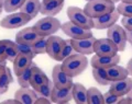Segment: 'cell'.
Returning a JSON list of instances; mask_svg holds the SVG:
<instances>
[{
    "label": "cell",
    "instance_id": "cell-1",
    "mask_svg": "<svg viewBox=\"0 0 132 104\" xmlns=\"http://www.w3.org/2000/svg\"><path fill=\"white\" fill-rule=\"evenodd\" d=\"M88 66V59L86 55L79 53H74L73 55L67 57L62 61V68L71 77H77L85 71Z\"/></svg>",
    "mask_w": 132,
    "mask_h": 104
},
{
    "label": "cell",
    "instance_id": "cell-2",
    "mask_svg": "<svg viewBox=\"0 0 132 104\" xmlns=\"http://www.w3.org/2000/svg\"><path fill=\"white\" fill-rule=\"evenodd\" d=\"M116 9L114 2L110 0H90L84 7V11L92 19L98 18Z\"/></svg>",
    "mask_w": 132,
    "mask_h": 104
},
{
    "label": "cell",
    "instance_id": "cell-3",
    "mask_svg": "<svg viewBox=\"0 0 132 104\" xmlns=\"http://www.w3.org/2000/svg\"><path fill=\"white\" fill-rule=\"evenodd\" d=\"M61 26H62V23L60 22L59 19L54 18V16H46V15H44L43 19H40L33 25L35 31L44 37L54 35L61 29Z\"/></svg>",
    "mask_w": 132,
    "mask_h": 104
},
{
    "label": "cell",
    "instance_id": "cell-4",
    "mask_svg": "<svg viewBox=\"0 0 132 104\" xmlns=\"http://www.w3.org/2000/svg\"><path fill=\"white\" fill-rule=\"evenodd\" d=\"M67 16L69 21H72L77 25L81 27L92 30L94 29V21L90 16L84 11V9H80L78 7H68L67 9Z\"/></svg>",
    "mask_w": 132,
    "mask_h": 104
},
{
    "label": "cell",
    "instance_id": "cell-5",
    "mask_svg": "<svg viewBox=\"0 0 132 104\" xmlns=\"http://www.w3.org/2000/svg\"><path fill=\"white\" fill-rule=\"evenodd\" d=\"M32 20L30 15L23 12H12L11 14L5 16L1 21H0V26L3 29H8V30H12V29H18L24 26L27 23H29Z\"/></svg>",
    "mask_w": 132,
    "mask_h": 104
},
{
    "label": "cell",
    "instance_id": "cell-6",
    "mask_svg": "<svg viewBox=\"0 0 132 104\" xmlns=\"http://www.w3.org/2000/svg\"><path fill=\"white\" fill-rule=\"evenodd\" d=\"M107 37L113 42V44L117 46L119 52H123L127 47V34L126 29L122 27L119 24H113L112 26L107 29Z\"/></svg>",
    "mask_w": 132,
    "mask_h": 104
},
{
    "label": "cell",
    "instance_id": "cell-7",
    "mask_svg": "<svg viewBox=\"0 0 132 104\" xmlns=\"http://www.w3.org/2000/svg\"><path fill=\"white\" fill-rule=\"evenodd\" d=\"M61 29L72 40H79V39H85V37L94 36L92 33V30L81 27L79 25H77V24H75L74 22H72V21H67V22L63 23Z\"/></svg>",
    "mask_w": 132,
    "mask_h": 104
},
{
    "label": "cell",
    "instance_id": "cell-8",
    "mask_svg": "<svg viewBox=\"0 0 132 104\" xmlns=\"http://www.w3.org/2000/svg\"><path fill=\"white\" fill-rule=\"evenodd\" d=\"M52 80L56 88H72L74 82L73 77L62 68V65H56L52 70Z\"/></svg>",
    "mask_w": 132,
    "mask_h": 104
},
{
    "label": "cell",
    "instance_id": "cell-9",
    "mask_svg": "<svg viewBox=\"0 0 132 104\" xmlns=\"http://www.w3.org/2000/svg\"><path fill=\"white\" fill-rule=\"evenodd\" d=\"M118 52L119 51L117 46L108 37H106V39H99L95 41L94 54H96L98 56H113L116 54H118Z\"/></svg>",
    "mask_w": 132,
    "mask_h": 104
},
{
    "label": "cell",
    "instance_id": "cell-10",
    "mask_svg": "<svg viewBox=\"0 0 132 104\" xmlns=\"http://www.w3.org/2000/svg\"><path fill=\"white\" fill-rule=\"evenodd\" d=\"M120 19V13L118 12L117 9H114L113 11L106 13L101 16L93 19L94 21V29L96 30H106L109 29L110 26H112L113 24L118 22V20Z\"/></svg>",
    "mask_w": 132,
    "mask_h": 104
},
{
    "label": "cell",
    "instance_id": "cell-11",
    "mask_svg": "<svg viewBox=\"0 0 132 104\" xmlns=\"http://www.w3.org/2000/svg\"><path fill=\"white\" fill-rule=\"evenodd\" d=\"M42 35H40L35 29L33 26L24 27L21 31H19L15 35V43H21V44H28L33 45L35 42H38L40 39H42Z\"/></svg>",
    "mask_w": 132,
    "mask_h": 104
},
{
    "label": "cell",
    "instance_id": "cell-12",
    "mask_svg": "<svg viewBox=\"0 0 132 104\" xmlns=\"http://www.w3.org/2000/svg\"><path fill=\"white\" fill-rule=\"evenodd\" d=\"M120 61V56L116 54L113 56H98L95 55L90 59V65L93 68H104L108 69L111 66L118 65Z\"/></svg>",
    "mask_w": 132,
    "mask_h": 104
},
{
    "label": "cell",
    "instance_id": "cell-13",
    "mask_svg": "<svg viewBox=\"0 0 132 104\" xmlns=\"http://www.w3.org/2000/svg\"><path fill=\"white\" fill-rule=\"evenodd\" d=\"M65 40L60 36L51 35L47 37V46H46V54L54 60H57L59 55L64 46Z\"/></svg>",
    "mask_w": 132,
    "mask_h": 104
},
{
    "label": "cell",
    "instance_id": "cell-14",
    "mask_svg": "<svg viewBox=\"0 0 132 104\" xmlns=\"http://www.w3.org/2000/svg\"><path fill=\"white\" fill-rule=\"evenodd\" d=\"M96 40L97 39L92 36V37H85V39L72 40V41L76 53L82 54V55H90V54H94V44Z\"/></svg>",
    "mask_w": 132,
    "mask_h": 104
},
{
    "label": "cell",
    "instance_id": "cell-15",
    "mask_svg": "<svg viewBox=\"0 0 132 104\" xmlns=\"http://www.w3.org/2000/svg\"><path fill=\"white\" fill-rule=\"evenodd\" d=\"M73 99V87L72 88H56L54 87L51 95L52 103L66 104Z\"/></svg>",
    "mask_w": 132,
    "mask_h": 104
},
{
    "label": "cell",
    "instance_id": "cell-16",
    "mask_svg": "<svg viewBox=\"0 0 132 104\" xmlns=\"http://www.w3.org/2000/svg\"><path fill=\"white\" fill-rule=\"evenodd\" d=\"M132 89V78L127 77L122 80L118 81H112L110 83V91L114 94H117L118 97H125L130 92Z\"/></svg>",
    "mask_w": 132,
    "mask_h": 104
},
{
    "label": "cell",
    "instance_id": "cell-17",
    "mask_svg": "<svg viewBox=\"0 0 132 104\" xmlns=\"http://www.w3.org/2000/svg\"><path fill=\"white\" fill-rule=\"evenodd\" d=\"M64 7V1H46L43 0L41 2L40 13L46 16H55L62 11Z\"/></svg>",
    "mask_w": 132,
    "mask_h": 104
},
{
    "label": "cell",
    "instance_id": "cell-18",
    "mask_svg": "<svg viewBox=\"0 0 132 104\" xmlns=\"http://www.w3.org/2000/svg\"><path fill=\"white\" fill-rule=\"evenodd\" d=\"M38 97V93L33 88H21L16 90L14 93V98L20 102V104H34Z\"/></svg>",
    "mask_w": 132,
    "mask_h": 104
},
{
    "label": "cell",
    "instance_id": "cell-19",
    "mask_svg": "<svg viewBox=\"0 0 132 104\" xmlns=\"http://www.w3.org/2000/svg\"><path fill=\"white\" fill-rule=\"evenodd\" d=\"M32 59H33V58L29 57L27 55L19 54L18 57H16L14 59V61L12 62V64H13V71H14L16 77H18L20 73H22L24 70H26L27 68H29L33 64Z\"/></svg>",
    "mask_w": 132,
    "mask_h": 104
},
{
    "label": "cell",
    "instance_id": "cell-20",
    "mask_svg": "<svg viewBox=\"0 0 132 104\" xmlns=\"http://www.w3.org/2000/svg\"><path fill=\"white\" fill-rule=\"evenodd\" d=\"M41 2L42 1H40V0H26L22 7L20 8V11L23 12V13H27L32 19H34L40 13Z\"/></svg>",
    "mask_w": 132,
    "mask_h": 104
},
{
    "label": "cell",
    "instance_id": "cell-21",
    "mask_svg": "<svg viewBox=\"0 0 132 104\" xmlns=\"http://www.w3.org/2000/svg\"><path fill=\"white\" fill-rule=\"evenodd\" d=\"M48 81L47 76L44 73V71L42 69H40L38 66L33 65V69H32V74H31V87L33 89L39 88L40 86L44 84L45 82Z\"/></svg>",
    "mask_w": 132,
    "mask_h": 104
},
{
    "label": "cell",
    "instance_id": "cell-22",
    "mask_svg": "<svg viewBox=\"0 0 132 104\" xmlns=\"http://www.w3.org/2000/svg\"><path fill=\"white\" fill-rule=\"evenodd\" d=\"M107 70V73H108V77L110 79V81H118V80H122V79L127 78L129 76V72H128L127 68H123L119 65H114L111 66Z\"/></svg>",
    "mask_w": 132,
    "mask_h": 104
},
{
    "label": "cell",
    "instance_id": "cell-23",
    "mask_svg": "<svg viewBox=\"0 0 132 104\" xmlns=\"http://www.w3.org/2000/svg\"><path fill=\"white\" fill-rule=\"evenodd\" d=\"M73 100L77 104H87V89L81 83L73 84Z\"/></svg>",
    "mask_w": 132,
    "mask_h": 104
},
{
    "label": "cell",
    "instance_id": "cell-24",
    "mask_svg": "<svg viewBox=\"0 0 132 104\" xmlns=\"http://www.w3.org/2000/svg\"><path fill=\"white\" fill-rule=\"evenodd\" d=\"M87 104H105L104 94L95 87L87 90Z\"/></svg>",
    "mask_w": 132,
    "mask_h": 104
},
{
    "label": "cell",
    "instance_id": "cell-25",
    "mask_svg": "<svg viewBox=\"0 0 132 104\" xmlns=\"http://www.w3.org/2000/svg\"><path fill=\"white\" fill-rule=\"evenodd\" d=\"M93 77L95 81L100 86H108L111 83L107 70L104 68H93Z\"/></svg>",
    "mask_w": 132,
    "mask_h": 104
},
{
    "label": "cell",
    "instance_id": "cell-26",
    "mask_svg": "<svg viewBox=\"0 0 132 104\" xmlns=\"http://www.w3.org/2000/svg\"><path fill=\"white\" fill-rule=\"evenodd\" d=\"M13 81V77H12V72L10 68L6 67L5 72L2 73V76L0 77V94L6 93L8 89H9V86Z\"/></svg>",
    "mask_w": 132,
    "mask_h": 104
},
{
    "label": "cell",
    "instance_id": "cell-27",
    "mask_svg": "<svg viewBox=\"0 0 132 104\" xmlns=\"http://www.w3.org/2000/svg\"><path fill=\"white\" fill-rule=\"evenodd\" d=\"M74 53H76L75 48H74V45H73V41L72 39H68V40H65V43H64V46L62 48V51L59 55V58H57V61H63L65 60L67 57H69L71 55H73Z\"/></svg>",
    "mask_w": 132,
    "mask_h": 104
},
{
    "label": "cell",
    "instance_id": "cell-28",
    "mask_svg": "<svg viewBox=\"0 0 132 104\" xmlns=\"http://www.w3.org/2000/svg\"><path fill=\"white\" fill-rule=\"evenodd\" d=\"M54 82H53V80H50L47 82H45L44 84L40 86L39 88L34 89L35 92L38 93L39 97H44V98H47L51 100V95H52V92H53V89H54Z\"/></svg>",
    "mask_w": 132,
    "mask_h": 104
},
{
    "label": "cell",
    "instance_id": "cell-29",
    "mask_svg": "<svg viewBox=\"0 0 132 104\" xmlns=\"http://www.w3.org/2000/svg\"><path fill=\"white\" fill-rule=\"evenodd\" d=\"M33 65L32 64L30 67L27 68L22 73H20L18 76V83L21 88H30L31 87V74H32V69H33Z\"/></svg>",
    "mask_w": 132,
    "mask_h": 104
},
{
    "label": "cell",
    "instance_id": "cell-30",
    "mask_svg": "<svg viewBox=\"0 0 132 104\" xmlns=\"http://www.w3.org/2000/svg\"><path fill=\"white\" fill-rule=\"evenodd\" d=\"M26 0H6L3 9L6 12H14L16 10H20V8L22 7Z\"/></svg>",
    "mask_w": 132,
    "mask_h": 104
},
{
    "label": "cell",
    "instance_id": "cell-31",
    "mask_svg": "<svg viewBox=\"0 0 132 104\" xmlns=\"http://www.w3.org/2000/svg\"><path fill=\"white\" fill-rule=\"evenodd\" d=\"M16 48H18L19 54H22V55H27L31 58H34L38 54L35 53L34 48H33L32 45H28V44H21V43H16Z\"/></svg>",
    "mask_w": 132,
    "mask_h": 104
},
{
    "label": "cell",
    "instance_id": "cell-32",
    "mask_svg": "<svg viewBox=\"0 0 132 104\" xmlns=\"http://www.w3.org/2000/svg\"><path fill=\"white\" fill-rule=\"evenodd\" d=\"M116 9L122 16H132V3L131 2H123L121 1L116 7Z\"/></svg>",
    "mask_w": 132,
    "mask_h": 104
},
{
    "label": "cell",
    "instance_id": "cell-33",
    "mask_svg": "<svg viewBox=\"0 0 132 104\" xmlns=\"http://www.w3.org/2000/svg\"><path fill=\"white\" fill-rule=\"evenodd\" d=\"M19 55V52H18V48H16V43L13 42L9 47L7 48V52H6V59L7 61H10V62H13L14 59Z\"/></svg>",
    "mask_w": 132,
    "mask_h": 104
},
{
    "label": "cell",
    "instance_id": "cell-34",
    "mask_svg": "<svg viewBox=\"0 0 132 104\" xmlns=\"http://www.w3.org/2000/svg\"><path fill=\"white\" fill-rule=\"evenodd\" d=\"M33 48H34L35 53L38 54H46V46H47V39L42 37L40 39L38 42H35L34 44L32 45Z\"/></svg>",
    "mask_w": 132,
    "mask_h": 104
},
{
    "label": "cell",
    "instance_id": "cell-35",
    "mask_svg": "<svg viewBox=\"0 0 132 104\" xmlns=\"http://www.w3.org/2000/svg\"><path fill=\"white\" fill-rule=\"evenodd\" d=\"M120 98L121 97H118L117 94L112 93L110 90L104 94V101L106 104H118V101Z\"/></svg>",
    "mask_w": 132,
    "mask_h": 104
},
{
    "label": "cell",
    "instance_id": "cell-36",
    "mask_svg": "<svg viewBox=\"0 0 132 104\" xmlns=\"http://www.w3.org/2000/svg\"><path fill=\"white\" fill-rule=\"evenodd\" d=\"M12 43H13V42L10 41V40H1V41H0V57L3 58V59H6L7 48L9 47Z\"/></svg>",
    "mask_w": 132,
    "mask_h": 104
},
{
    "label": "cell",
    "instance_id": "cell-37",
    "mask_svg": "<svg viewBox=\"0 0 132 104\" xmlns=\"http://www.w3.org/2000/svg\"><path fill=\"white\" fill-rule=\"evenodd\" d=\"M121 24L125 29H132V16H123L121 19Z\"/></svg>",
    "mask_w": 132,
    "mask_h": 104
},
{
    "label": "cell",
    "instance_id": "cell-38",
    "mask_svg": "<svg viewBox=\"0 0 132 104\" xmlns=\"http://www.w3.org/2000/svg\"><path fill=\"white\" fill-rule=\"evenodd\" d=\"M118 104H132V99L128 95H125V97H121L119 99Z\"/></svg>",
    "mask_w": 132,
    "mask_h": 104
},
{
    "label": "cell",
    "instance_id": "cell-39",
    "mask_svg": "<svg viewBox=\"0 0 132 104\" xmlns=\"http://www.w3.org/2000/svg\"><path fill=\"white\" fill-rule=\"evenodd\" d=\"M35 103L36 104H50L52 103V101L47 98H44V97H38V99L35 100Z\"/></svg>",
    "mask_w": 132,
    "mask_h": 104
},
{
    "label": "cell",
    "instance_id": "cell-40",
    "mask_svg": "<svg viewBox=\"0 0 132 104\" xmlns=\"http://www.w3.org/2000/svg\"><path fill=\"white\" fill-rule=\"evenodd\" d=\"M126 34H127L128 42L132 44V29H126Z\"/></svg>",
    "mask_w": 132,
    "mask_h": 104
},
{
    "label": "cell",
    "instance_id": "cell-41",
    "mask_svg": "<svg viewBox=\"0 0 132 104\" xmlns=\"http://www.w3.org/2000/svg\"><path fill=\"white\" fill-rule=\"evenodd\" d=\"M2 103H3V104H20V102H19L15 98H13V99H9V100H6V101H3Z\"/></svg>",
    "mask_w": 132,
    "mask_h": 104
},
{
    "label": "cell",
    "instance_id": "cell-42",
    "mask_svg": "<svg viewBox=\"0 0 132 104\" xmlns=\"http://www.w3.org/2000/svg\"><path fill=\"white\" fill-rule=\"evenodd\" d=\"M127 70H128V72H129L130 76H132V58L129 60V62H128V65H127Z\"/></svg>",
    "mask_w": 132,
    "mask_h": 104
},
{
    "label": "cell",
    "instance_id": "cell-43",
    "mask_svg": "<svg viewBox=\"0 0 132 104\" xmlns=\"http://www.w3.org/2000/svg\"><path fill=\"white\" fill-rule=\"evenodd\" d=\"M6 67H7V66H0V77H1V76H2V73L5 72Z\"/></svg>",
    "mask_w": 132,
    "mask_h": 104
},
{
    "label": "cell",
    "instance_id": "cell-44",
    "mask_svg": "<svg viewBox=\"0 0 132 104\" xmlns=\"http://www.w3.org/2000/svg\"><path fill=\"white\" fill-rule=\"evenodd\" d=\"M7 65V60L0 57V66H6Z\"/></svg>",
    "mask_w": 132,
    "mask_h": 104
},
{
    "label": "cell",
    "instance_id": "cell-45",
    "mask_svg": "<svg viewBox=\"0 0 132 104\" xmlns=\"http://www.w3.org/2000/svg\"><path fill=\"white\" fill-rule=\"evenodd\" d=\"M5 1L6 0H0V9H2L3 6H5Z\"/></svg>",
    "mask_w": 132,
    "mask_h": 104
},
{
    "label": "cell",
    "instance_id": "cell-46",
    "mask_svg": "<svg viewBox=\"0 0 132 104\" xmlns=\"http://www.w3.org/2000/svg\"><path fill=\"white\" fill-rule=\"evenodd\" d=\"M127 95H128V97H130V98H131V99H132V89H131V90H130V92H129V93H128V94H127Z\"/></svg>",
    "mask_w": 132,
    "mask_h": 104
},
{
    "label": "cell",
    "instance_id": "cell-47",
    "mask_svg": "<svg viewBox=\"0 0 132 104\" xmlns=\"http://www.w3.org/2000/svg\"><path fill=\"white\" fill-rule=\"evenodd\" d=\"M121 1H123V2H131L132 3V0H121Z\"/></svg>",
    "mask_w": 132,
    "mask_h": 104
},
{
    "label": "cell",
    "instance_id": "cell-48",
    "mask_svg": "<svg viewBox=\"0 0 132 104\" xmlns=\"http://www.w3.org/2000/svg\"><path fill=\"white\" fill-rule=\"evenodd\" d=\"M46 1H65V0H46Z\"/></svg>",
    "mask_w": 132,
    "mask_h": 104
},
{
    "label": "cell",
    "instance_id": "cell-49",
    "mask_svg": "<svg viewBox=\"0 0 132 104\" xmlns=\"http://www.w3.org/2000/svg\"><path fill=\"white\" fill-rule=\"evenodd\" d=\"M110 1H112V2L116 3V2H118V1H121V0H110Z\"/></svg>",
    "mask_w": 132,
    "mask_h": 104
},
{
    "label": "cell",
    "instance_id": "cell-50",
    "mask_svg": "<svg viewBox=\"0 0 132 104\" xmlns=\"http://www.w3.org/2000/svg\"><path fill=\"white\" fill-rule=\"evenodd\" d=\"M1 12H2V9H0V13H1Z\"/></svg>",
    "mask_w": 132,
    "mask_h": 104
},
{
    "label": "cell",
    "instance_id": "cell-51",
    "mask_svg": "<svg viewBox=\"0 0 132 104\" xmlns=\"http://www.w3.org/2000/svg\"><path fill=\"white\" fill-rule=\"evenodd\" d=\"M86 1H90V0H86Z\"/></svg>",
    "mask_w": 132,
    "mask_h": 104
},
{
    "label": "cell",
    "instance_id": "cell-52",
    "mask_svg": "<svg viewBox=\"0 0 132 104\" xmlns=\"http://www.w3.org/2000/svg\"><path fill=\"white\" fill-rule=\"evenodd\" d=\"M131 45H132V44H131Z\"/></svg>",
    "mask_w": 132,
    "mask_h": 104
}]
</instances>
